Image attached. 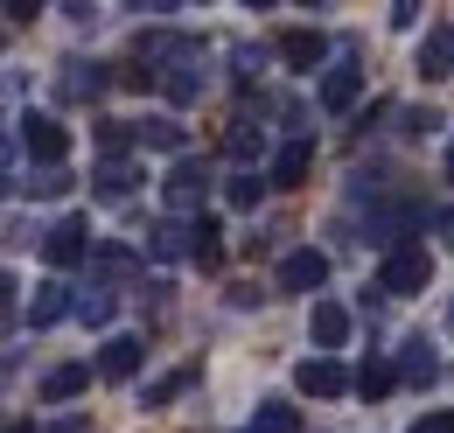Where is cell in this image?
<instances>
[{
    "mask_svg": "<svg viewBox=\"0 0 454 433\" xmlns=\"http://www.w3.org/2000/svg\"><path fill=\"white\" fill-rule=\"evenodd\" d=\"M70 308H77V322H91V328H106V322H113V294H106V287H91V294H77Z\"/></svg>",
    "mask_w": 454,
    "mask_h": 433,
    "instance_id": "obj_20",
    "label": "cell"
},
{
    "mask_svg": "<svg viewBox=\"0 0 454 433\" xmlns=\"http://www.w3.org/2000/svg\"><path fill=\"white\" fill-rule=\"evenodd\" d=\"M43 252H50V266H77V259H84V224H77V216L57 224V231L43 238Z\"/></svg>",
    "mask_w": 454,
    "mask_h": 433,
    "instance_id": "obj_10",
    "label": "cell"
},
{
    "mask_svg": "<svg viewBox=\"0 0 454 433\" xmlns=\"http://www.w3.org/2000/svg\"><path fill=\"white\" fill-rule=\"evenodd\" d=\"M294 384H301L308 398H342V391H349V371H342L336 357H308V364L294 371Z\"/></svg>",
    "mask_w": 454,
    "mask_h": 433,
    "instance_id": "obj_4",
    "label": "cell"
},
{
    "mask_svg": "<svg viewBox=\"0 0 454 433\" xmlns=\"http://www.w3.org/2000/svg\"><path fill=\"white\" fill-rule=\"evenodd\" d=\"M91 182H98V196H106V203H119V196L133 189V168H126V161H106L98 175H91Z\"/></svg>",
    "mask_w": 454,
    "mask_h": 433,
    "instance_id": "obj_21",
    "label": "cell"
},
{
    "mask_svg": "<svg viewBox=\"0 0 454 433\" xmlns=\"http://www.w3.org/2000/svg\"><path fill=\"white\" fill-rule=\"evenodd\" d=\"M259 147H266V133H259V119H252V112H245V119H231V154H238V161H252Z\"/></svg>",
    "mask_w": 454,
    "mask_h": 433,
    "instance_id": "obj_18",
    "label": "cell"
},
{
    "mask_svg": "<svg viewBox=\"0 0 454 433\" xmlns=\"http://www.w3.org/2000/svg\"><path fill=\"white\" fill-rule=\"evenodd\" d=\"M203 189H210L203 161H175V175H168V189H161V196H168V210H175V216H189L196 203H203Z\"/></svg>",
    "mask_w": 454,
    "mask_h": 433,
    "instance_id": "obj_5",
    "label": "cell"
},
{
    "mask_svg": "<svg viewBox=\"0 0 454 433\" xmlns=\"http://www.w3.org/2000/svg\"><path fill=\"white\" fill-rule=\"evenodd\" d=\"M356 98H364V77H356L349 63L322 77V106H329V112H349V106H356Z\"/></svg>",
    "mask_w": 454,
    "mask_h": 433,
    "instance_id": "obj_12",
    "label": "cell"
},
{
    "mask_svg": "<svg viewBox=\"0 0 454 433\" xmlns=\"http://www.w3.org/2000/svg\"><path fill=\"white\" fill-rule=\"evenodd\" d=\"M84 384H91V371H84V364H63V371H50V384H43V398H77Z\"/></svg>",
    "mask_w": 454,
    "mask_h": 433,
    "instance_id": "obj_19",
    "label": "cell"
},
{
    "mask_svg": "<svg viewBox=\"0 0 454 433\" xmlns=\"http://www.w3.org/2000/svg\"><path fill=\"white\" fill-rule=\"evenodd\" d=\"M147 56H168V70H154V84L168 91L175 106H189V98H203V70H196V50H182V43H154Z\"/></svg>",
    "mask_w": 454,
    "mask_h": 433,
    "instance_id": "obj_2",
    "label": "cell"
},
{
    "mask_svg": "<svg viewBox=\"0 0 454 433\" xmlns=\"http://www.w3.org/2000/svg\"><path fill=\"white\" fill-rule=\"evenodd\" d=\"M231 203L252 210V203H259V175H238V182H231Z\"/></svg>",
    "mask_w": 454,
    "mask_h": 433,
    "instance_id": "obj_29",
    "label": "cell"
},
{
    "mask_svg": "<svg viewBox=\"0 0 454 433\" xmlns=\"http://www.w3.org/2000/svg\"><path fill=\"white\" fill-rule=\"evenodd\" d=\"M441 238H448V245H454V210H448V216H441Z\"/></svg>",
    "mask_w": 454,
    "mask_h": 433,
    "instance_id": "obj_33",
    "label": "cell"
},
{
    "mask_svg": "<svg viewBox=\"0 0 454 433\" xmlns=\"http://www.w3.org/2000/svg\"><path fill=\"white\" fill-rule=\"evenodd\" d=\"M147 252H154V259H182V252H189V231H182V224H154V231H147Z\"/></svg>",
    "mask_w": 454,
    "mask_h": 433,
    "instance_id": "obj_17",
    "label": "cell"
},
{
    "mask_svg": "<svg viewBox=\"0 0 454 433\" xmlns=\"http://www.w3.org/2000/svg\"><path fill=\"white\" fill-rule=\"evenodd\" d=\"M412 433H454V413H427V420H412Z\"/></svg>",
    "mask_w": 454,
    "mask_h": 433,
    "instance_id": "obj_31",
    "label": "cell"
},
{
    "mask_svg": "<svg viewBox=\"0 0 454 433\" xmlns=\"http://www.w3.org/2000/svg\"><path fill=\"white\" fill-rule=\"evenodd\" d=\"M63 315H70V287H63V279L35 287V301H28V322H35V328H50V322H63Z\"/></svg>",
    "mask_w": 454,
    "mask_h": 433,
    "instance_id": "obj_11",
    "label": "cell"
},
{
    "mask_svg": "<svg viewBox=\"0 0 454 433\" xmlns=\"http://www.w3.org/2000/svg\"><path fill=\"white\" fill-rule=\"evenodd\" d=\"M308 168H315V147H308V140H286L280 161H273V189H301Z\"/></svg>",
    "mask_w": 454,
    "mask_h": 433,
    "instance_id": "obj_8",
    "label": "cell"
},
{
    "mask_svg": "<svg viewBox=\"0 0 454 433\" xmlns=\"http://www.w3.org/2000/svg\"><path fill=\"white\" fill-rule=\"evenodd\" d=\"M419 70H427V77H448V70H454V28H427V43H419Z\"/></svg>",
    "mask_w": 454,
    "mask_h": 433,
    "instance_id": "obj_13",
    "label": "cell"
},
{
    "mask_svg": "<svg viewBox=\"0 0 454 433\" xmlns=\"http://www.w3.org/2000/svg\"><path fill=\"white\" fill-rule=\"evenodd\" d=\"M63 189H70V175H63V168H43V175L28 182V196H63Z\"/></svg>",
    "mask_w": 454,
    "mask_h": 433,
    "instance_id": "obj_28",
    "label": "cell"
},
{
    "mask_svg": "<svg viewBox=\"0 0 454 433\" xmlns=\"http://www.w3.org/2000/svg\"><path fill=\"white\" fill-rule=\"evenodd\" d=\"M252 433H301V413L294 405H259V427Z\"/></svg>",
    "mask_w": 454,
    "mask_h": 433,
    "instance_id": "obj_24",
    "label": "cell"
},
{
    "mask_svg": "<svg viewBox=\"0 0 454 433\" xmlns=\"http://www.w3.org/2000/svg\"><path fill=\"white\" fill-rule=\"evenodd\" d=\"M315 342H322V350H342V342H349V315H342L336 301H315Z\"/></svg>",
    "mask_w": 454,
    "mask_h": 433,
    "instance_id": "obj_14",
    "label": "cell"
},
{
    "mask_svg": "<svg viewBox=\"0 0 454 433\" xmlns=\"http://www.w3.org/2000/svg\"><path fill=\"white\" fill-rule=\"evenodd\" d=\"M189 238H196V245H189V252H196V259H203V266H217V259H224V245H217V224H210V216H203V224H196V231H189Z\"/></svg>",
    "mask_w": 454,
    "mask_h": 433,
    "instance_id": "obj_25",
    "label": "cell"
},
{
    "mask_svg": "<svg viewBox=\"0 0 454 433\" xmlns=\"http://www.w3.org/2000/svg\"><path fill=\"white\" fill-rule=\"evenodd\" d=\"M448 168H454V161H448Z\"/></svg>",
    "mask_w": 454,
    "mask_h": 433,
    "instance_id": "obj_36",
    "label": "cell"
},
{
    "mask_svg": "<svg viewBox=\"0 0 454 433\" xmlns=\"http://www.w3.org/2000/svg\"><path fill=\"white\" fill-rule=\"evenodd\" d=\"M356 391H364V398L392 391V364H364V371H356Z\"/></svg>",
    "mask_w": 454,
    "mask_h": 433,
    "instance_id": "obj_26",
    "label": "cell"
},
{
    "mask_svg": "<svg viewBox=\"0 0 454 433\" xmlns=\"http://www.w3.org/2000/svg\"><path fill=\"white\" fill-rule=\"evenodd\" d=\"M21 147H28V154H35L43 168H63V154H70V133H63L57 119L28 112V126H21Z\"/></svg>",
    "mask_w": 454,
    "mask_h": 433,
    "instance_id": "obj_3",
    "label": "cell"
},
{
    "mask_svg": "<svg viewBox=\"0 0 454 433\" xmlns=\"http://www.w3.org/2000/svg\"><path fill=\"white\" fill-rule=\"evenodd\" d=\"M398 371H405L412 384H434V378H441V357H434L427 342H405V357H398Z\"/></svg>",
    "mask_w": 454,
    "mask_h": 433,
    "instance_id": "obj_16",
    "label": "cell"
},
{
    "mask_svg": "<svg viewBox=\"0 0 454 433\" xmlns=\"http://www.w3.org/2000/svg\"><path fill=\"white\" fill-rule=\"evenodd\" d=\"M280 56L294 63V70H315V63H322V35H315V28H286V35H280Z\"/></svg>",
    "mask_w": 454,
    "mask_h": 433,
    "instance_id": "obj_15",
    "label": "cell"
},
{
    "mask_svg": "<svg viewBox=\"0 0 454 433\" xmlns=\"http://www.w3.org/2000/svg\"><path fill=\"white\" fill-rule=\"evenodd\" d=\"M140 364H147V342H140V335H113V342H106V357H98V371H106V378H133Z\"/></svg>",
    "mask_w": 454,
    "mask_h": 433,
    "instance_id": "obj_7",
    "label": "cell"
},
{
    "mask_svg": "<svg viewBox=\"0 0 454 433\" xmlns=\"http://www.w3.org/2000/svg\"><path fill=\"white\" fill-rule=\"evenodd\" d=\"M0 161H7V133H0Z\"/></svg>",
    "mask_w": 454,
    "mask_h": 433,
    "instance_id": "obj_34",
    "label": "cell"
},
{
    "mask_svg": "<svg viewBox=\"0 0 454 433\" xmlns=\"http://www.w3.org/2000/svg\"><path fill=\"white\" fill-rule=\"evenodd\" d=\"M98 272H106V279L133 272V252H126V245H106V252H98Z\"/></svg>",
    "mask_w": 454,
    "mask_h": 433,
    "instance_id": "obj_27",
    "label": "cell"
},
{
    "mask_svg": "<svg viewBox=\"0 0 454 433\" xmlns=\"http://www.w3.org/2000/svg\"><path fill=\"white\" fill-rule=\"evenodd\" d=\"M14 433H35V427H14Z\"/></svg>",
    "mask_w": 454,
    "mask_h": 433,
    "instance_id": "obj_35",
    "label": "cell"
},
{
    "mask_svg": "<svg viewBox=\"0 0 454 433\" xmlns=\"http://www.w3.org/2000/svg\"><path fill=\"white\" fill-rule=\"evenodd\" d=\"M322 279H329V259H322V252H286L280 259V287L286 294H315Z\"/></svg>",
    "mask_w": 454,
    "mask_h": 433,
    "instance_id": "obj_6",
    "label": "cell"
},
{
    "mask_svg": "<svg viewBox=\"0 0 454 433\" xmlns=\"http://www.w3.org/2000/svg\"><path fill=\"white\" fill-rule=\"evenodd\" d=\"M57 91L63 98H98V91H106V63H63Z\"/></svg>",
    "mask_w": 454,
    "mask_h": 433,
    "instance_id": "obj_9",
    "label": "cell"
},
{
    "mask_svg": "<svg viewBox=\"0 0 454 433\" xmlns=\"http://www.w3.org/2000/svg\"><path fill=\"white\" fill-rule=\"evenodd\" d=\"M427 279H434L427 245H392V252H385V272H378V294H419Z\"/></svg>",
    "mask_w": 454,
    "mask_h": 433,
    "instance_id": "obj_1",
    "label": "cell"
},
{
    "mask_svg": "<svg viewBox=\"0 0 454 433\" xmlns=\"http://www.w3.org/2000/svg\"><path fill=\"white\" fill-rule=\"evenodd\" d=\"M133 140H147V147H182V126H175V119H147V126H133Z\"/></svg>",
    "mask_w": 454,
    "mask_h": 433,
    "instance_id": "obj_22",
    "label": "cell"
},
{
    "mask_svg": "<svg viewBox=\"0 0 454 433\" xmlns=\"http://www.w3.org/2000/svg\"><path fill=\"white\" fill-rule=\"evenodd\" d=\"M0 328H14V279L0 272Z\"/></svg>",
    "mask_w": 454,
    "mask_h": 433,
    "instance_id": "obj_32",
    "label": "cell"
},
{
    "mask_svg": "<svg viewBox=\"0 0 454 433\" xmlns=\"http://www.w3.org/2000/svg\"><path fill=\"white\" fill-rule=\"evenodd\" d=\"M189 384H196V364H182V371H168V378H161L154 391H147V405H168V398H182Z\"/></svg>",
    "mask_w": 454,
    "mask_h": 433,
    "instance_id": "obj_23",
    "label": "cell"
},
{
    "mask_svg": "<svg viewBox=\"0 0 454 433\" xmlns=\"http://www.w3.org/2000/svg\"><path fill=\"white\" fill-rule=\"evenodd\" d=\"M98 140H106V147H113V154H119V147L133 140V126H126V119H106V126H98Z\"/></svg>",
    "mask_w": 454,
    "mask_h": 433,
    "instance_id": "obj_30",
    "label": "cell"
}]
</instances>
